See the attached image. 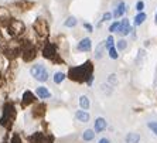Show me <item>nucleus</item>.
Listing matches in <instances>:
<instances>
[{
    "mask_svg": "<svg viewBox=\"0 0 157 143\" xmlns=\"http://www.w3.org/2000/svg\"><path fill=\"white\" fill-rule=\"evenodd\" d=\"M79 105H81V108H82L84 110L89 109V106H91V102H89L88 96H85V95L79 96Z\"/></svg>",
    "mask_w": 157,
    "mask_h": 143,
    "instance_id": "nucleus-20",
    "label": "nucleus"
},
{
    "mask_svg": "<svg viewBox=\"0 0 157 143\" xmlns=\"http://www.w3.org/2000/svg\"><path fill=\"white\" fill-rule=\"evenodd\" d=\"M65 78H67V75L64 72H61V71H58V72L54 74V82H55V84H61Z\"/></svg>",
    "mask_w": 157,
    "mask_h": 143,
    "instance_id": "nucleus-23",
    "label": "nucleus"
},
{
    "mask_svg": "<svg viewBox=\"0 0 157 143\" xmlns=\"http://www.w3.org/2000/svg\"><path fill=\"white\" fill-rule=\"evenodd\" d=\"M43 55L54 64H64V60L59 57L58 50H57L55 44H52V43H45V45L43 48Z\"/></svg>",
    "mask_w": 157,
    "mask_h": 143,
    "instance_id": "nucleus-2",
    "label": "nucleus"
},
{
    "mask_svg": "<svg viewBox=\"0 0 157 143\" xmlns=\"http://www.w3.org/2000/svg\"><path fill=\"white\" fill-rule=\"evenodd\" d=\"M126 11V4L123 3V2H121V3L117 4V7H116V10L113 11V17L115 18H119V17H122L123 16V13Z\"/></svg>",
    "mask_w": 157,
    "mask_h": 143,
    "instance_id": "nucleus-16",
    "label": "nucleus"
},
{
    "mask_svg": "<svg viewBox=\"0 0 157 143\" xmlns=\"http://www.w3.org/2000/svg\"><path fill=\"white\" fill-rule=\"evenodd\" d=\"M146 13H139V14L136 16L135 17V26H140V24H143V21H144V20H146Z\"/></svg>",
    "mask_w": 157,
    "mask_h": 143,
    "instance_id": "nucleus-22",
    "label": "nucleus"
},
{
    "mask_svg": "<svg viewBox=\"0 0 157 143\" xmlns=\"http://www.w3.org/2000/svg\"><path fill=\"white\" fill-rule=\"evenodd\" d=\"M140 142V135L136 132H130L126 135V143H139Z\"/></svg>",
    "mask_w": 157,
    "mask_h": 143,
    "instance_id": "nucleus-17",
    "label": "nucleus"
},
{
    "mask_svg": "<svg viewBox=\"0 0 157 143\" xmlns=\"http://www.w3.org/2000/svg\"><path fill=\"white\" fill-rule=\"evenodd\" d=\"M128 47V41L123 40V38H121V40L117 41V50H121V51H123L124 48Z\"/></svg>",
    "mask_w": 157,
    "mask_h": 143,
    "instance_id": "nucleus-26",
    "label": "nucleus"
},
{
    "mask_svg": "<svg viewBox=\"0 0 157 143\" xmlns=\"http://www.w3.org/2000/svg\"><path fill=\"white\" fill-rule=\"evenodd\" d=\"M44 115H45V105H44V103L37 105L33 110V116L34 118H43Z\"/></svg>",
    "mask_w": 157,
    "mask_h": 143,
    "instance_id": "nucleus-15",
    "label": "nucleus"
},
{
    "mask_svg": "<svg viewBox=\"0 0 157 143\" xmlns=\"http://www.w3.org/2000/svg\"><path fill=\"white\" fill-rule=\"evenodd\" d=\"M94 137H95V130H92V129H86L82 135V139L85 142H91V140H94Z\"/></svg>",
    "mask_w": 157,
    "mask_h": 143,
    "instance_id": "nucleus-19",
    "label": "nucleus"
},
{
    "mask_svg": "<svg viewBox=\"0 0 157 143\" xmlns=\"http://www.w3.org/2000/svg\"><path fill=\"white\" fill-rule=\"evenodd\" d=\"M103 48H106L105 47V43H101V44L96 47V50H95V58H101V57H102Z\"/></svg>",
    "mask_w": 157,
    "mask_h": 143,
    "instance_id": "nucleus-24",
    "label": "nucleus"
},
{
    "mask_svg": "<svg viewBox=\"0 0 157 143\" xmlns=\"http://www.w3.org/2000/svg\"><path fill=\"white\" fill-rule=\"evenodd\" d=\"M143 9H144V3H143V2H137V4H136V10L139 11V13H142Z\"/></svg>",
    "mask_w": 157,
    "mask_h": 143,
    "instance_id": "nucleus-31",
    "label": "nucleus"
},
{
    "mask_svg": "<svg viewBox=\"0 0 157 143\" xmlns=\"http://www.w3.org/2000/svg\"><path fill=\"white\" fill-rule=\"evenodd\" d=\"M77 23H78L77 18L74 17V16H70V17L65 20L64 26H65V27H70V29H71V27H75V26H77Z\"/></svg>",
    "mask_w": 157,
    "mask_h": 143,
    "instance_id": "nucleus-21",
    "label": "nucleus"
},
{
    "mask_svg": "<svg viewBox=\"0 0 157 143\" xmlns=\"http://www.w3.org/2000/svg\"><path fill=\"white\" fill-rule=\"evenodd\" d=\"M147 126H149V129L154 133V135H157V122H149Z\"/></svg>",
    "mask_w": 157,
    "mask_h": 143,
    "instance_id": "nucleus-28",
    "label": "nucleus"
},
{
    "mask_svg": "<svg viewBox=\"0 0 157 143\" xmlns=\"http://www.w3.org/2000/svg\"><path fill=\"white\" fill-rule=\"evenodd\" d=\"M16 118V109L14 106L11 105V103H7L6 106H4V116L2 119V125L6 126V128H10L13 121H14Z\"/></svg>",
    "mask_w": 157,
    "mask_h": 143,
    "instance_id": "nucleus-7",
    "label": "nucleus"
},
{
    "mask_svg": "<svg viewBox=\"0 0 157 143\" xmlns=\"http://www.w3.org/2000/svg\"><path fill=\"white\" fill-rule=\"evenodd\" d=\"M91 48H92V41L89 37H85V38H82V40L78 43L77 45V50L81 52H88V51H91Z\"/></svg>",
    "mask_w": 157,
    "mask_h": 143,
    "instance_id": "nucleus-8",
    "label": "nucleus"
},
{
    "mask_svg": "<svg viewBox=\"0 0 157 143\" xmlns=\"http://www.w3.org/2000/svg\"><path fill=\"white\" fill-rule=\"evenodd\" d=\"M34 101H36V96L33 95V92L26 91L24 94H23V101H21L23 106H27V105H30V103H33Z\"/></svg>",
    "mask_w": 157,
    "mask_h": 143,
    "instance_id": "nucleus-11",
    "label": "nucleus"
},
{
    "mask_svg": "<svg viewBox=\"0 0 157 143\" xmlns=\"http://www.w3.org/2000/svg\"><path fill=\"white\" fill-rule=\"evenodd\" d=\"M113 43H115V38H113V36H109L108 38H106V41H105V47L109 50V48H112L113 47Z\"/></svg>",
    "mask_w": 157,
    "mask_h": 143,
    "instance_id": "nucleus-25",
    "label": "nucleus"
},
{
    "mask_svg": "<svg viewBox=\"0 0 157 143\" xmlns=\"http://www.w3.org/2000/svg\"><path fill=\"white\" fill-rule=\"evenodd\" d=\"M98 143H109V139H106V137H102V139L99 140Z\"/></svg>",
    "mask_w": 157,
    "mask_h": 143,
    "instance_id": "nucleus-33",
    "label": "nucleus"
},
{
    "mask_svg": "<svg viewBox=\"0 0 157 143\" xmlns=\"http://www.w3.org/2000/svg\"><path fill=\"white\" fill-rule=\"evenodd\" d=\"M68 78L75 82H86L92 85L94 82V64L92 61H85L82 65L72 67L68 71Z\"/></svg>",
    "mask_w": 157,
    "mask_h": 143,
    "instance_id": "nucleus-1",
    "label": "nucleus"
},
{
    "mask_svg": "<svg viewBox=\"0 0 157 143\" xmlns=\"http://www.w3.org/2000/svg\"><path fill=\"white\" fill-rule=\"evenodd\" d=\"M105 129H106V121L103 118H98L95 121V129H94V130H95L96 133H101V132H103Z\"/></svg>",
    "mask_w": 157,
    "mask_h": 143,
    "instance_id": "nucleus-14",
    "label": "nucleus"
},
{
    "mask_svg": "<svg viewBox=\"0 0 157 143\" xmlns=\"http://www.w3.org/2000/svg\"><path fill=\"white\" fill-rule=\"evenodd\" d=\"M30 74H31V77H33L34 79L40 81V82H45V81L48 79V71L43 64H36V65H33L31 70H30Z\"/></svg>",
    "mask_w": 157,
    "mask_h": 143,
    "instance_id": "nucleus-6",
    "label": "nucleus"
},
{
    "mask_svg": "<svg viewBox=\"0 0 157 143\" xmlns=\"http://www.w3.org/2000/svg\"><path fill=\"white\" fill-rule=\"evenodd\" d=\"M156 24H157V13H156Z\"/></svg>",
    "mask_w": 157,
    "mask_h": 143,
    "instance_id": "nucleus-34",
    "label": "nucleus"
},
{
    "mask_svg": "<svg viewBox=\"0 0 157 143\" xmlns=\"http://www.w3.org/2000/svg\"><path fill=\"white\" fill-rule=\"evenodd\" d=\"M84 27L88 30V31H89V33H91V31H94V26H92V24H89V23H84Z\"/></svg>",
    "mask_w": 157,
    "mask_h": 143,
    "instance_id": "nucleus-32",
    "label": "nucleus"
},
{
    "mask_svg": "<svg viewBox=\"0 0 157 143\" xmlns=\"http://www.w3.org/2000/svg\"><path fill=\"white\" fill-rule=\"evenodd\" d=\"M130 31H132L130 23H129L128 18H123V20H122V23H121V26H119V30H117V33L123 34V36H128Z\"/></svg>",
    "mask_w": 157,
    "mask_h": 143,
    "instance_id": "nucleus-10",
    "label": "nucleus"
},
{
    "mask_svg": "<svg viewBox=\"0 0 157 143\" xmlns=\"http://www.w3.org/2000/svg\"><path fill=\"white\" fill-rule=\"evenodd\" d=\"M75 118H77L79 122H82V123H86V122H89V114H88L86 110L81 109V110H77V114H75Z\"/></svg>",
    "mask_w": 157,
    "mask_h": 143,
    "instance_id": "nucleus-13",
    "label": "nucleus"
},
{
    "mask_svg": "<svg viewBox=\"0 0 157 143\" xmlns=\"http://www.w3.org/2000/svg\"><path fill=\"white\" fill-rule=\"evenodd\" d=\"M10 20V13L6 7H0V23H6Z\"/></svg>",
    "mask_w": 157,
    "mask_h": 143,
    "instance_id": "nucleus-18",
    "label": "nucleus"
},
{
    "mask_svg": "<svg viewBox=\"0 0 157 143\" xmlns=\"http://www.w3.org/2000/svg\"><path fill=\"white\" fill-rule=\"evenodd\" d=\"M7 27V31L11 34V36L14 37H18L21 36L24 31H26V26H24V23L20 21V20H16V18H10L6 24Z\"/></svg>",
    "mask_w": 157,
    "mask_h": 143,
    "instance_id": "nucleus-4",
    "label": "nucleus"
},
{
    "mask_svg": "<svg viewBox=\"0 0 157 143\" xmlns=\"http://www.w3.org/2000/svg\"><path fill=\"white\" fill-rule=\"evenodd\" d=\"M20 45H21V57L26 63L33 61V60L37 57V48L33 45V43H30V41H23Z\"/></svg>",
    "mask_w": 157,
    "mask_h": 143,
    "instance_id": "nucleus-3",
    "label": "nucleus"
},
{
    "mask_svg": "<svg viewBox=\"0 0 157 143\" xmlns=\"http://www.w3.org/2000/svg\"><path fill=\"white\" fill-rule=\"evenodd\" d=\"M119 26H121V23H117V21L112 23V24H110V27H109V31H112V33L117 31V30H119Z\"/></svg>",
    "mask_w": 157,
    "mask_h": 143,
    "instance_id": "nucleus-29",
    "label": "nucleus"
},
{
    "mask_svg": "<svg viewBox=\"0 0 157 143\" xmlns=\"http://www.w3.org/2000/svg\"><path fill=\"white\" fill-rule=\"evenodd\" d=\"M36 94L37 96L40 99H48V98H51V92L48 91L45 87H38V88L36 89Z\"/></svg>",
    "mask_w": 157,
    "mask_h": 143,
    "instance_id": "nucleus-12",
    "label": "nucleus"
},
{
    "mask_svg": "<svg viewBox=\"0 0 157 143\" xmlns=\"http://www.w3.org/2000/svg\"><path fill=\"white\" fill-rule=\"evenodd\" d=\"M33 29L40 38H47L48 34H50V27H48L47 20H44V18H41V17L37 18L36 21L33 23Z\"/></svg>",
    "mask_w": 157,
    "mask_h": 143,
    "instance_id": "nucleus-5",
    "label": "nucleus"
},
{
    "mask_svg": "<svg viewBox=\"0 0 157 143\" xmlns=\"http://www.w3.org/2000/svg\"><path fill=\"white\" fill-rule=\"evenodd\" d=\"M109 57L112 60H116L117 57H119V54H117V51H116V48H115V47L109 48Z\"/></svg>",
    "mask_w": 157,
    "mask_h": 143,
    "instance_id": "nucleus-27",
    "label": "nucleus"
},
{
    "mask_svg": "<svg viewBox=\"0 0 157 143\" xmlns=\"http://www.w3.org/2000/svg\"><path fill=\"white\" fill-rule=\"evenodd\" d=\"M113 17V14H112V13H109V11H108V13H105V14H103V17H102V20H101V21H108V20H110V18Z\"/></svg>",
    "mask_w": 157,
    "mask_h": 143,
    "instance_id": "nucleus-30",
    "label": "nucleus"
},
{
    "mask_svg": "<svg viewBox=\"0 0 157 143\" xmlns=\"http://www.w3.org/2000/svg\"><path fill=\"white\" fill-rule=\"evenodd\" d=\"M34 2H30V0H17L14 3V6L17 9H20V10L23 11H26V10H30V9H33L34 7Z\"/></svg>",
    "mask_w": 157,
    "mask_h": 143,
    "instance_id": "nucleus-9",
    "label": "nucleus"
}]
</instances>
